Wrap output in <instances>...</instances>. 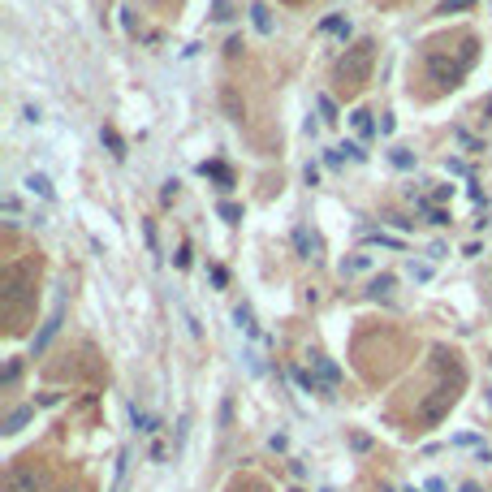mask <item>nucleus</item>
I'll list each match as a JSON object with an SVG mask.
<instances>
[{
  "instance_id": "nucleus-1",
  "label": "nucleus",
  "mask_w": 492,
  "mask_h": 492,
  "mask_svg": "<svg viewBox=\"0 0 492 492\" xmlns=\"http://www.w3.org/2000/svg\"><path fill=\"white\" fill-rule=\"evenodd\" d=\"M35 272H39V259H13L0 272V303H5V316H9V333H18V316L35 303Z\"/></svg>"
},
{
  "instance_id": "nucleus-2",
  "label": "nucleus",
  "mask_w": 492,
  "mask_h": 492,
  "mask_svg": "<svg viewBox=\"0 0 492 492\" xmlns=\"http://www.w3.org/2000/svg\"><path fill=\"white\" fill-rule=\"evenodd\" d=\"M371 70H376V39H358L354 48H346V57L337 61L333 70V82L346 100H358L363 87L371 82Z\"/></svg>"
},
{
  "instance_id": "nucleus-3",
  "label": "nucleus",
  "mask_w": 492,
  "mask_h": 492,
  "mask_svg": "<svg viewBox=\"0 0 492 492\" xmlns=\"http://www.w3.org/2000/svg\"><path fill=\"white\" fill-rule=\"evenodd\" d=\"M445 39H432L428 43V74H432V82H440V87H458V82H462V74L471 70V61H475V43L467 48V52H458V57H449L445 52Z\"/></svg>"
},
{
  "instance_id": "nucleus-4",
  "label": "nucleus",
  "mask_w": 492,
  "mask_h": 492,
  "mask_svg": "<svg viewBox=\"0 0 492 492\" xmlns=\"http://www.w3.org/2000/svg\"><path fill=\"white\" fill-rule=\"evenodd\" d=\"M43 467L35 462V458H22L18 467H9L5 475V492H43Z\"/></svg>"
},
{
  "instance_id": "nucleus-5",
  "label": "nucleus",
  "mask_w": 492,
  "mask_h": 492,
  "mask_svg": "<svg viewBox=\"0 0 492 492\" xmlns=\"http://www.w3.org/2000/svg\"><path fill=\"white\" fill-rule=\"evenodd\" d=\"M453 402H458V393H453L449 385H440V389L432 393V398L423 402V410H419V419H423V423H440V419H445V410H449Z\"/></svg>"
},
{
  "instance_id": "nucleus-6",
  "label": "nucleus",
  "mask_w": 492,
  "mask_h": 492,
  "mask_svg": "<svg viewBox=\"0 0 492 492\" xmlns=\"http://www.w3.org/2000/svg\"><path fill=\"white\" fill-rule=\"evenodd\" d=\"M311 367H316V371H320V380H324V389H328V393H333V389L341 385V367L333 363V358H324L320 350H316V354H311Z\"/></svg>"
},
{
  "instance_id": "nucleus-7",
  "label": "nucleus",
  "mask_w": 492,
  "mask_h": 492,
  "mask_svg": "<svg viewBox=\"0 0 492 492\" xmlns=\"http://www.w3.org/2000/svg\"><path fill=\"white\" fill-rule=\"evenodd\" d=\"M199 173L212 177V182H216V190H234V173H229V164H221V160H203V164H199Z\"/></svg>"
},
{
  "instance_id": "nucleus-8",
  "label": "nucleus",
  "mask_w": 492,
  "mask_h": 492,
  "mask_svg": "<svg viewBox=\"0 0 492 492\" xmlns=\"http://www.w3.org/2000/svg\"><path fill=\"white\" fill-rule=\"evenodd\" d=\"M61 316H65V307L57 303V311H52V316H48V324L39 328V337H35V341H30V350H35V354H43V350H48V341H52V337H57V328H61Z\"/></svg>"
},
{
  "instance_id": "nucleus-9",
  "label": "nucleus",
  "mask_w": 492,
  "mask_h": 492,
  "mask_svg": "<svg viewBox=\"0 0 492 492\" xmlns=\"http://www.w3.org/2000/svg\"><path fill=\"white\" fill-rule=\"evenodd\" d=\"M294 246H298V255H303V259H316V251H320V242H316V234H311L307 225L294 229Z\"/></svg>"
},
{
  "instance_id": "nucleus-10",
  "label": "nucleus",
  "mask_w": 492,
  "mask_h": 492,
  "mask_svg": "<svg viewBox=\"0 0 492 492\" xmlns=\"http://www.w3.org/2000/svg\"><path fill=\"white\" fill-rule=\"evenodd\" d=\"M130 423H134V432H143V436H152V432L160 428V423H156L152 415H147V410H143L139 402H130Z\"/></svg>"
},
{
  "instance_id": "nucleus-11",
  "label": "nucleus",
  "mask_w": 492,
  "mask_h": 492,
  "mask_svg": "<svg viewBox=\"0 0 492 492\" xmlns=\"http://www.w3.org/2000/svg\"><path fill=\"white\" fill-rule=\"evenodd\" d=\"M100 143H104L108 152H112V160H125V139H121L112 125H104V130H100Z\"/></svg>"
},
{
  "instance_id": "nucleus-12",
  "label": "nucleus",
  "mask_w": 492,
  "mask_h": 492,
  "mask_svg": "<svg viewBox=\"0 0 492 492\" xmlns=\"http://www.w3.org/2000/svg\"><path fill=\"white\" fill-rule=\"evenodd\" d=\"M234 324L242 328V333H246V337H259V324H255V311H251V307H246V303H242V307L234 311Z\"/></svg>"
},
{
  "instance_id": "nucleus-13",
  "label": "nucleus",
  "mask_w": 492,
  "mask_h": 492,
  "mask_svg": "<svg viewBox=\"0 0 492 492\" xmlns=\"http://www.w3.org/2000/svg\"><path fill=\"white\" fill-rule=\"evenodd\" d=\"M251 22H255V30H259V35H272V30H276L272 13H268V5H251Z\"/></svg>"
},
{
  "instance_id": "nucleus-14",
  "label": "nucleus",
  "mask_w": 492,
  "mask_h": 492,
  "mask_svg": "<svg viewBox=\"0 0 492 492\" xmlns=\"http://www.w3.org/2000/svg\"><path fill=\"white\" fill-rule=\"evenodd\" d=\"M30 415H35V406H22V410H13V415L5 419V432L13 436V432H22L26 423H30Z\"/></svg>"
},
{
  "instance_id": "nucleus-15",
  "label": "nucleus",
  "mask_w": 492,
  "mask_h": 492,
  "mask_svg": "<svg viewBox=\"0 0 492 492\" xmlns=\"http://www.w3.org/2000/svg\"><path fill=\"white\" fill-rule=\"evenodd\" d=\"M320 30H324V35H341V39H350V22L341 18V13H333V18H324V22H320Z\"/></svg>"
},
{
  "instance_id": "nucleus-16",
  "label": "nucleus",
  "mask_w": 492,
  "mask_h": 492,
  "mask_svg": "<svg viewBox=\"0 0 492 492\" xmlns=\"http://www.w3.org/2000/svg\"><path fill=\"white\" fill-rule=\"evenodd\" d=\"M294 380H298L307 393H324V398H333V393L324 389V380H316V376H311V371H303V367H294Z\"/></svg>"
},
{
  "instance_id": "nucleus-17",
  "label": "nucleus",
  "mask_w": 492,
  "mask_h": 492,
  "mask_svg": "<svg viewBox=\"0 0 492 492\" xmlns=\"http://www.w3.org/2000/svg\"><path fill=\"white\" fill-rule=\"evenodd\" d=\"M221 104H225V112H229V121H242V112H246V108L238 104V91H234V87H225V91H221Z\"/></svg>"
},
{
  "instance_id": "nucleus-18",
  "label": "nucleus",
  "mask_w": 492,
  "mask_h": 492,
  "mask_svg": "<svg viewBox=\"0 0 492 492\" xmlns=\"http://www.w3.org/2000/svg\"><path fill=\"white\" fill-rule=\"evenodd\" d=\"M26 190L39 194V199H52V182H48L43 173H30V177H26Z\"/></svg>"
},
{
  "instance_id": "nucleus-19",
  "label": "nucleus",
  "mask_w": 492,
  "mask_h": 492,
  "mask_svg": "<svg viewBox=\"0 0 492 492\" xmlns=\"http://www.w3.org/2000/svg\"><path fill=\"white\" fill-rule=\"evenodd\" d=\"M350 121H354V130H358L363 139H371V134H376V121H371V112H367V108H358Z\"/></svg>"
},
{
  "instance_id": "nucleus-20",
  "label": "nucleus",
  "mask_w": 492,
  "mask_h": 492,
  "mask_svg": "<svg viewBox=\"0 0 492 492\" xmlns=\"http://www.w3.org/2000/svg\"><path fill=\"white\" fill-rule=\"evenodd\" d=\"M475 5H480V0H440L436 13H445V18H449V13H462V9H475Z\"/></svg>"
},
{
  "instance_id": "nucleus-21",
  "label": "nucleus",
  "mask_w": 492,
  "mask_h": 492,
  "mask_svg": "<svg viewBox=\"0 0 492 492\" xmlns=\"http://www.w3.org/2000/svg\"><path fill=\"white\" fill-rule=\"evenodd\" d=\"M316 108H320V121H337V104H333V95H320Z\"/></svg>"
},
{
  "instance_id": "nucleus-22",
  "label": "nucleus",
  "mask_w": 492,
  "mask_h": 492,
  "mask_svg": "<svg viewBox=\"0 0 492 492\" xmlns=\"http://www.w3.org/2000/svg\"><path fill=\"white\" fill-rule=\"evenodd\" d=\"M389 160L398 164V169H415V156H410L406 147H393V152H389Z\"/></svg>"
},
{
  "instance_id": "nucleus-23",
  "label": "nucleus",
  "mask_w": 492,
  "mask_h": 492,
  "mask_svg": "<svg viewBox=\"0 0 492 492\" xmlns=\"http://www.w3.org/2000/svg\"><path fill=\"white\" fill-rule=\"evenodd\" d=\"M367 264H371V255H350V259H346V264H341V272H346V276H350V272H363Z\"/></svg>"
},
{
  "instance_id": "nucleus-24",
  "label": "nucleus",
  "mask_w": 492,
  "mask_h": 492,
  "mask_svg": "<svg viewBox=\"0 0 492 492\" xmlns=\"http://www.w3.org/2000/svg\"><path fill=\"white\" fill-rule=\"evenodd\" d=\"M216 216L229 221V225H238V221H242V207H238V203H221V207H216Z\"/></svg>"
},
{
  "instance_id": "nucleus-25",
  "label": "nucleus",
  "mask_w": 492,
  "mask_h": 492,
  "mask_svg": "<svg viewBox=\"0 0 492 492\" xmlns=\"http://www.w3.org/2000/svg\"><path fill=\"white\" fill-rule=\"evenodd\" d=\"M393 289V276L389 272H380V276H376V281H371V294H376V298H380V294H389Z\"/></svg>"
},
{
  "instance_id": "nucleus-26",
  "label": "nucleus",
  "mask_w": 492,
  "mask_h": 492,
  "mask_svg": "<svg viewBox=\"0 0 492 492\" xmlns=\"http://www.w3.org/2000/svg\"><path fill=\"white\" fill-rule=\"evenodd\" d=\"M212 18H216V22L234 18V13H229V0H212Z\"/></svg>"
},
{
  "instance_id": "nucleus-27",
  "label": "nucleus",
  "mask_w": 492,
  "mask_h": 492,
  "mask_svg": "<svg viewBox=\"0 0 492 492\" xmlns=\"http://www.w3.org/2000/svg\"><path fill=\"white\" fill-rule=\"evenodd\" d=\"M173 199H177V177H169L164 190H160V203H173Z\"/></svg>"
},
{
  "instance_id": "nucleus-28",
  "label": "nucleus",
  "mask_w": 492,
  "mask_h": 492,
  "mask_svg": "<svg viewBox=\"0 0 492 492\" xmlns=\"http://www.w3.org/2000/svg\"><path fill=\"white\" fill-rule=\"evenodd\" d=\"M341 152H346V156H350L354 164H363V160H367V152H363V147H358V143H346V147H341Z\"/></svg>"
},
{
  "instance_id": "nucleus-29",
  "label": "nucleus",
  "mask_w": 492,
  "mask_h": 492,
  "mask_svg": "<svg viewBox=\"0 0 492 492\" xmlns=\"http://www.w3.org/2000/svg\"><path fill=\"white\" fill-rule=\"evenodd\" d=\"M173 264H177V268H190V246H186V242H182V246H177V255H173Z\"/></svg>"
},
{
  "instance_id": "nucleus-30",
  "label": "nucleus",
  "mask_w": 492,
  "mask_h": 492,
  "mask_svg": "<svg viewBox=\"0 0 492 492\" xmlns=\"http://www.w3.org/2000/svg\"><path fill=\"white\" fill-rule=\"evenodd\" d=\"M212 285H216V289H225V285H229V272H225L221 264H216V268H212Z\"/></svg>"
},
{
  "instance_id": "nucleus-31",
  "label": "nucleus",
  "mask_w": 492,
  "mask_h": 492,
  "mask_svg": "<svg viewBox=\"0 0 492 492\" xmlns=\"http://www.w3.org/2000/svg\"><path fill=\"white\" fill-rule=\"evenodd\" d=\"M410 276H415V281H428L432 268H428V264H410Z\"/></svg>"
},
{
  "instance_id": "nucleus-32",
  "label": "nucleus",
  "mask_w": 492,
  "mask_h": 492,
  "mask_svg": "<svg viewBox=\"0 0 492 492\" xmlns=\"http://www.w3.org/2000/svg\"><path fill=\"white\" fill-rule=\"evenodd\" d=\"M371 242H380V246H398V251H402V242L398 238H389V234H367Z\"/></svg>"
},
{
  "instance_id": "nucleus-33",
  "label": "nucleus",
  "mask_w": 492,
  "mask_h": 492,
  "mask_svg": "<svg viewBox=\"0 0 492 492\" xmlns=\"http://www.w3.org/2000/svg\"><path fill=\"white\" fill-rule=\"evenodd\" d=\"M303 177H307V186H316V182H320V169H316V164H307Z\"/></svg>"
},
{
  "instance_id": "nucleus-34",
  "label": "nucleus",
  "mask_w": 492,
  "mask_h": 492,
  "mask_svg": "<svg viewBox=\"0 0 492 492\" xmlns=\"http://www.w3.org/2000/svg\"><path fill=\"white\" fill-rule=\"evenodd\" d=\"M436 203H445V199H453V186H436V194H432Z\"/></svg>"
},
{
  "instance_id": "nucleus-35",
  "label": "nucleus",
  "mask_w": 492,
  "mask_h": 492,
  "mask_svg": "<svg viewBox=\"0 0 492 492\" xmlns=\"http://www.w3.org/2000/svg\"><path fill=\"white\" fill-rule=\"evenodd\" d=\"M35 402H39V406H57V402H61V393H39Z\"/></svg>"
},
{
  "instance_id": "nucleus-36",
  "label": "nucleus",
  "mask_w": 492,
  "mask_h": 492,
  "mask_svg": "<svg viewBox=\"0 0 492 492\" xmlns=\"http://www.w3.org/2000/svg\"><path fill=\"white\" fill-rule=\"evenodd\" d=\"M462 492H484V488L480 484H462Z\"/></svg>"
},
{
  "instance_id": "nucleus-37",
  "label": "nucleus",
  "mask_w": 492,
  "mask_h": 492,
  "mask_svg": "<svg viewBox=\"0 0 492 492\" xmlns=\"http://www.w3.org/2000/svg\"><path fill=\"white\" fill-rule=\"evenodd\" d=\"M324 492H333V488H324Z\"/></svg>"
},
{
  "instance_id": "nucleus-38",
  "label": "nucleus",
  "mask_w": 492,
  "mask_h": 492,
  "mask_svg": "<svg viewBox=\"0 0 492 492\" xmlns=\"http://www.w3.org/2000/svg\"><path fill=\"white\" fill-rule=\"evenodd\" d=\"M294 492H303V488H294Z\"/></svg>"
},
{
  "instance_id": "nucleus-39",
  "label": "nucleus",
  "mask_w": 492,
  "mask_h": 492,
  "mask_svg": "<svg viewBox=\"0 0 492 492\" xmlns=\"http://www.w3.org/2000/svg\"><path fill=\"white\" fill-rule=\"evenodd\" d=\"M410 492H415V488H410Z\"/></svg>"
}]
</instances>
